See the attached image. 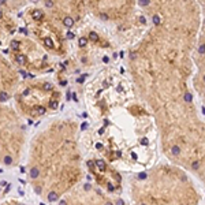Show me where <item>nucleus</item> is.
<instances>
[{"instance_id": "obj_10", "label": "nucleus", "mask_w": 205, "mask_h": 205, "mask_svg": "<svg viewBox=\"0 0 205 205\" xmlns=\"http://www.w3.org/2000/svg\"><path fill=\"white\" fill-rule=\"evenodd\" d=\"M30 19L33 21V33L41 41L43 46L46 51L52 52L55 55H64V36L60 33V30L53 23L46 19V15L40 8H33L29 12Z\"/></svg>"}, {"instance_id": "obj_6", "label": "nucleus", "mask_w": 205, "mask_h": 205, "mask_svg": "<svg viewBox=\"0 0 205 205\" xmlns=\"http://www.w3.org/2000/svg\"><path fill=\"white\" fill-rule=\"evenodd\" d=\"M26 146V126L18 111L0 103V166L19 164Z\"/></svg>"}, {"instance_id": "obj_1", "label": "nucleus", "mask_w": 205, "mask_h": 205, "mask_svg": "<svg viewBox=\"0 0 205 205\" xmlns=\"http://www.w3.org/2000/svg\"><path fill=\"white\" fill-rule=\"evenodd\" d=\"M194 36L148 26L128 48L127 70L141 103L150 114L196 103L193 78Z\"/></svg>"}, {"instance_id": "obj_5", "label": "nucleus", "mask_w": 205, "mask_h": 205, "mask_svg": "<svg viewBox=\"0 0 205 205\" xmlns=\"http://www.w3.org/2000/svg\"><path fill=\"white\" fill-rule=\"evenodd\" d=\"M60 92L49 81H36L19 90L15 96V108L21 116L37 120L55 112L60 105Z\"/></svg>"}, {"instance_id": "obj_14", "label": "nucleus", "mask_w": 205, "mask_h": 205, "mask_svg": "<svg viewBox=\"0 0 205 205\" xmlns=\"http://www.w3.org/2000/svg\"><path fill=\"white\" fill-rule=\"evenodd\" d=\"M3 33L11 36L15 33V27H14V25L10 22V19L5 16L4 11L0 8V36H2Z\"/></svg>"}, {"instance_id": "obj_16", "label": "nucleus", "mask_w": 205, "mask_h": 205, "mask_svg": "<svg viewBox=\"0 0 205 205\" xmlns=\"http://www.w3.org/2000/svg\"><path fill=\"white\" fill-rule=\"evenodd\" d=\"M201 205H205V202H201Z\"/></svg>"}, {"instance_id": "obj_9", "label": "nucleus", "mask_w": 205, "mask_h": 205, "mask_svg": "<svg viewBox=\"0 0 205 205\" xmlns=\"http://www.w3.org/2000/svg\"><path fill=\"white\" fill-rule=\"evenodd\" d=\"M57 205H125L120 198H114L108 191L94 186L92 183H85L82 180L79 185L71 189L57 201Z\"/></svg>"}, {"instance_id": "obj_8", "label": "nucleus", "mask_w": 205, "mask_h": 205, "mask_svg": "<svg viewBox=\"0 0 205 205\" xmlns=\"http://www.w3.org/2000/svg\"><path fill=\"white\" fill-rule=\"evenodd\" d=\"M200 11L198 29L196 33L191 51V60H193V86L196 97L205 104V0H197Z\"/></svg>"}, {"instance_id": "obj_4", "label": "nucleus", "mask_w": 205, "mask_h": 205, "mask_svg": "<svg viewBox=\"0 0 205 205\" xmlns=\"http://www.w3.org/2000/svg\"><path fill=\"white\" fill-rule=\"evenodd\" d=\"M138 10L148 26L164 27L196 37L200 22L197 0H138Z\"/></svg>"}, {"instance_id": "obj_13", "label": "nucleus", "mask_w": 205, "mask_h": 205, "mask_svg": "<svg viewBox=\"0 0 205 205\" xmlns=\"http://www.w3.org/2000/svg\"><path fill=\"white\" fill-rule=\"evenodd\" d=\"M15 84V75L3 59H0V103L10 98V92Z\"/></svg>"}, {"instance_id": "obj_15", "label": "nucleus", "mask_w": 205, "mask_h": 205, "mask_svg": "<svg viewBox=\"0 0 205 205\" xmlns=\"http://www.w3.org/2000/svg\"><path fill=\"white\" fill-rule=\"evenodd\" d=\"M0 205H30L25 201H21V200H16V198H10V200H5L3 201Z\"/></svg>"}, {"instance_id": "obj_7", "label": "nucleus", "mask_w": 205, "mask_h": 205, "mask_svg": "<svg viewBox=\"0 0 205 205\" xmlns=\"http://www.w3.org/2000/svg\"><path fill=\"white\" fill-rule=\"evenodd\" d=\"M85 5L98 21L122 27L135 18L138 0H85Z\"/></svg>"}, {"instance_id": "obj_3", "label": "nucleus", "mask_w": 205, "mask_h": 205, "mask_svg": "<svg viewBox=\"0 0 205 205\" xmlns=\"http://www.w3.org/2000/svg\"><path fill=\"white\" fill-rule=\"evenodd\" d=\"M193 175L174 163H160L133 174L128 179L131 205H201Z\"/></svg>"}, {"instance_id": "obj_12", "label": "nucleus", "mask_w": 205, "mask_h": 205, "mask_svg": "<svg viewBox=\"0 0 205 205\" xmlns=\"http://www.w3.org/2000/svg\"><path fill=\"white\" fill-rule=\"evenodd\" d=\"M43 3L66 29H73L86 11L85 0H43Z\"/></svg>"}, {"instance_id": "obj_11", "label": "nucleus", "mask_w": 205, "mask_h": 205, "mask_svg": "<svg viewBox=\"0 0 205 205\" xmlns=\"http://www.w3.org/2000/svg\"><path fill=\"white\" fill-rule=\"evenodd\" d=\"M10 49L12 52L14 62L19 67L29 66L30 70H41V71H51L48 64V55L41 53L32 43L22 40H11Z\"/></svg>"}, {"instance_id": "obj_2", "label": "nucleus", "mask_w": 205, "mask_h": 205, "mask_svg": "<svg viewBox=\"0 0 205 205\" xmlns=\"http://www.w3.org/2000/svg\"><path fill=\"white\" fill-rule=\"evenodd\" d=\"M79 127L74 119L49 122L30 141L26 178L32 190L46 202H57L84 180Z\"/></svg>"}]
</instances>
